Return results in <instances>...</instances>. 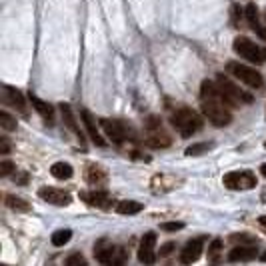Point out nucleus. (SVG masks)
<instances>
[{
  "mask_svg": "<svg viewBox=\"0 0 266 266\" xmlns=\"http://www.w3.org/2000/svg\"><path fill=\"white\" fill-rule=\"evenodd\" d=\"M80 198L88 204V206H94V208H102V210H107L110 208L112 204V198H110V194H108L107 190H100V188H94V190H90V192H80Z\"/></svg>",
  "mask_w": 266,
  "mask_h": 266,
  "instance_id": "14",
  "label": "nucleus"
},
{
  "mask_svg": "<svg viewBox=\"0 0 266 266\" xmlns=\"http://www.w3.org/2000/svg\"><path fill=\"white\" fill-rule=\"evenodd\" d=\"M100 126H102V130H104V134H107L114 144H122V142L128 138V128H126L120 120L102 118V120H100Z\"/></svg>",
  "mask_w": 266,
  "mask_h": 266,
  "instance_id": "11",
  "label": "nucleus"
},
{
  "mask_svg": "<svg viewBox=\"0 0 266 266\" xmlns=\"http://www.w3.org/2000/svg\"><path fill=\"white\" fill-rule=\"evenodd\" d=\"M256 258V244H236L228 252L230 262H250Z\"/></svg>",
  "mask_w": 266,
  "mask_h": 266,
  "instance_id": "16",
  "label": "nucleus"
},
{
  "mask_svg": "<svg viewBox=\"0 0 266 266\" xmlns=\"http://www.w3.org/2000/svg\"><path fill=\"white\" fill-rule=\"evenodd\" d=\"M210 148H212V142H196L186 148V156H198L202 152H208Z\"/></svg>",
  "mask_w": 266,
  "mask_h": 266,
  "instance_id": "24",
  "label": "nucleus"
},
{
  "mask_svg": "<svg viewBox=\"0 0 266 266\" xmlns=\"http://www.w3.org/2000/svg\"><path fill=\"white\" fill-rule=\"evenodd\" d=\"M260 172H262V176H266V162L262 164V166H260Z\"/></svg>",
  "mask_w": 266,
  "mask_h": 266,
  "instance_id": "36",
  "label": "nucleus"
},
{
  "mask_svg": "<svg viewBox=\"0 0 266 266\" xmlns=\"http://www.w3.org/2000/svg\"><path fill=\"white\" fill-rule=\"evenodd\" d=\"M156 234L154 232H146L140 240V246H138V260L142 264H154L156 262Z\"/></svg>",
  "mask_w": 266,
  "mask_h": 266,
  "instance_id": "9",
  "label": "nucleus"
},
{
  "mask_svg": "<svg viewBox=\"0 0 266 266\" xmlns=\"http://www.w3.org/2000/svg\"><path fill=\"white\" fill-rule=\"evenodd\" d=\"M80 116H82L84 128H86V132H88V138L92 140V144L104 148V146H107V140L100 136V132H98V128H96V118H94V116L90 114V110H86V108L80 110Z\"/></svg>",
  "mask_w": 266,
  "mask_h": 266,
  "instance_id": "15",
  "label": "nucleus"
},
{
  "mask_svg": "<svg viewBox=\"0 0 266 266\" xmlns=\"http://www.w3.org/2000/svg\"><path fill=\"white\" fill-rule=\"evenodd\" d=\"M222 182L230 190H250L256 186V176L250 170H236V172H228L222 178Z\"/></svg>",
  "mask_w": 266,
  "mask_h": 266,
  "instance_id": "8",
  "label": "nucleus"
},
{
  "mask_svg": "<svg viewBox=\"0 0 266 266\" xmlns=\"http://www.w3.org/2000/svg\"><path fill=\"white\" fill-rule=\"evenodd\" d=\"M70 238H72V230H68V228L56 230V232L52 234V244L56 246V248H60V246L68 244V242H70Z\"/></svg>",
  "mask_w": 266,
  "mask_h": 266,
  "instance_id": "23",
  "label": "nucleus"
},
{
  "mask_svg": "<svg viewBox=\"0 0 266 266\" xmlns=\"http://www.w3.org/2000/svg\"><path fill=\"white\" fill-rule=\"evenodd\" d=\"M258 222H260V226H262V228L266 230V214H262V216L258 218Z\"/></svg>",
  "mask_w": 266,
  "mask_h": 266,
  "instance_id": "35",
  "label": "nucleus"
},
{
  "mask_svg": "<svg viewBox=\"0 0 266 266\" xmlns=\"http://www.w3.org/2000/svg\"><path fill=\"white\" fill-rule=\"evenodd\" d=\"M202 114L208 118V122H212L216 128L228 126L232 122V112L230 107L220 100V98H210V100H202Z\"/></svg>",
  "mask_w": 266,
  "mask_h": 266,
  "instance_id": "3",
  "label": "nucleus"
},
{
  "mask_svg": "<svg viewBox=\"0 0 266 266\" xmlns=\"http://www.w3.org/2000/svg\"><path fill=\"white\" fill-rule=\"evenodd\" d=\"M230 240L236 242V244H256V238H252V236H244V234H232Z\"/></svg>",
  "mask_w": 266,
  "mask_h": 266,
  "instance_id": "30",
  "label": "nucleus"
},
{
  "mask_svg": "<svg viewBox=\"0 0 266 266\" xmlns=\"http://www.w3.org/2000/svg\"><path fill=\"white\" fill-rule=\"evenodd\" d=\"M14 170H16V164L12 160L4 158L0 162V176H10Z\"/></svg>",
  "mask_w": 266,
  "mask_h": 266,
  "instance_id": "28",
  "label": "nucleus"
},
{
  "mask_svg": "<svg viewBox=\"0 0 266 266\" xmlns=\"http://www.w3.org/2000/svg\"><path fill=\"white\" fill-rule=\"evenodd\" d=\"M66 264L68 266H74V264H86V258H84V256H82V254H72V256H68V258H66Z\"/></svg>",
  "mask_w": 266,
  "mask_h": 266,
  "instance_id": "31",
  "label": "nucleus"
},
{
  "mask_svg": "<svg viewBox=\"0 0 266 266\" xmlns=\"http://www.w3.org/2000/svg\"><path fill=\"white\" fill-rule=\"evenodd\" d=\"M216 82L222 90V96H224V102L230 108H240L244 104H250L252 102V94H248L246 90H242L240 86H236L230 78H226L224 74H218L216 76Z\"/></svg>",
  "mask_w": 266,
  "mask_h": 266,
  "instance_id": "2",
  "label": "nucleus"
},
{
  "mask_svg": "<svg viewBox=\"0 0 266 266\" xmlns=\"http://www.w3.org/2000/svg\"><path fill=\"white\" fill-rule=\"evenodd\" d=\"M226 70H228V74H232L236 80L244 82V84L250 86V88H262V86H264V80H262L260 72H256L254 68L246 66V64H240V62H228Z\"/></svg>",
  "mask_w": 266,
  "mask_h": 266,
  "instance_id": "7",
  "label": "nucleus"
},
{
  "mask_svg": "<svg viewBox=\"0 0 266 266\" xmlns=\"http://www.w3.org/2000/svg\"><path fill=\"white\" fill-rule=\"evenodd\" d=\"M252 30H254V32H256V36H260V38H262V40H266V26H264V24H262V22H260V24H258V26H254V28H252Z\"/></svg>",
  "mask_w": 266,
  "mask_h": 266,
  "instance_id": "34",
  "label": "nucleus"
},
{
  "mask_svg": "<svg viewBox=\"0 0 266 266\" xmlns=\"http://www.w3.org/2000/svg\"><path fill=\"white\" fill-rule=\"evenodd\" d=\"M2 102H4L6 107H12L14 110H18L22 116L28 114V110H26V100H24V96H22V92H20L18 88L4 86V88H2Z\"/></svg>",
  "mask_w": 266,
  "mask_h": 266,
  "instance_id": "13",
  "label": "nucleus"
},
{
  "mask_svg": "<svg viewBox=\"0 0 266 266\" xmlns=\"http://www.w3.org/2000/svg\"><path fill=\"white\" fill-rule=\"evenodd\" d=\"M220 252H222V240H220V238H214L212 242H210V246H208V258H210L212 262H216Z\"/></svg>",
  "mask_w": 266,
  "mask_h": 266,
  "instance_id": "27",
  "label": "nucleus"
},
{
  "mask_svg": "<svg viewBox=\"0 0 266 266\" xmlns=\"http://www.w3.org/2000/svg\"><path fill=\"white\" fill-rule=\"evenodd\" d=\"M144 208L142 202H136V200H120L116 204V212L124 214V216H132V214H138Z\"/></svg>",
  "mask_w": 266,
  "mask_h": 266,
  "instance_id": "21",
  "label": "nucleus"
},
{
  "mask_svg": "<svg viewBox=\"0 0 266 266\" xmlns=\"http://www.w3.org/2000/svg\"><path fill=\"white\" fill-rule=\"evenodd\" d=\"M10 152V142L6 136H0V154H8Z\"/></svg>",
  "mask_w": 266,
  "mask_h": 266,
  "instance_id": "33",
  "label": "nucleus"
},
{
  "mask_svg": "<svg viewBox=\"0 0 266 266\" xmlns=\"http://www.w3.org/2000/svg\"><path fill=\"white\" fill-rule=\"evenodd\" d=\"M60 112H62V118H64V124H66V128H70L80 140H82V130H80V126L76 124V118H74V114H72V108L70 104H60Z\"/></svg>",
  "mask_w": 266,
  "mask_h": 266,
  "instance_id": "19",
  "label": "nucleus"
},
{
  "mask_svg": "<svg viewBox=\"0 0 266 266\" xmlns=\"http://www.w3.org/2000/svg\"><path fill=\"white\" fill-rule=\"evenodd\" d=\"M182 228H184V222H162L160 224V230H164V232H176Z\"/></svg>",
  "mask_w": 266,
  "mask_h": 266,
  "instance_id": "29",
  "label": "nucleus"
},
{
  "mask_svg": "<svg viewBox=\"0 0 266 266\" xmlns=\"http://www.w3.org/2000/svg\"><path fill=\"white\" fill-rule=\"evenodd\" d=\"M232 48L240 58H244V60H248L252 64H260V62L266 60V48H260L256 42H252L246 36H236Z\"/></svg>",
  "mask_w": 266,
  "mask_h": 266,
  "instance_id": "6",
  "label": "nucleus"
},
{
  "mask_svg": "<svg viewBox=\"0 0 266 266\" xmlns=\"http://www.w3.org/2000/svg\"><path fill=\"white\" fill-rule=\"evenodd\" d=\"M50 174L54 178H58V180H68V178H72L74 170H72V166L68 162H54L50 166Z\"/></svg>",
  "mask_w": 266,
  "mask_h": 266,
  "instance_id": "20",
  "label": "nucleus"
},
{
  "mask_svg": "<svg viewBox=\"0 0 266 266\" xmlns=\"http://www.w3.org/2000/svg\"><path fill=\"white\" fill-rule=\"evenodd\" d=\"M204 242H206L204 236H198V238L188 240V242L184 244V248L180 250V262H182V264H192V262H196V260L200 258L202 250H204Z\"/></svg>",
  "mask_w": 266,
  "mask_h": 266,
  "instance_id": "10",
  "label": "nucleus"
},
{
  "mask_svg": "<svg viewBox=\"0 0 266 266\" xmlns=\"http://www.w3.org/2000/svg\"><path fill=\"white\" fill-rule=\"evenodd\" d=\"M170 122L180 136H192L202 128V118L198 116V112L186 107L176 108L170 116Z\"/></svg>",
  "mask_w": 266,
  "mask_h": 266,
  "instance_id": "1",
  "label": "nucleus"
},
{
  "mask_svg": "<svg viewBox=\"0 0 266 266\" xmlns=\"http://www.w3.org/2000/svg\"><path fill=\"white\" fill-rule=\"evenodd\" d=\"M4 200H6V206H8L10 210H16V212H28V210H30V204H28L24 198H20V196L6 194Z\"/></svg>",
  "mask_w": 266,
  "mask_h": 266,
  "instance_id": "22",
  "label": "nucleus"
},
{
  "mask_svg": "<svg viewBox=\"0 0 266 266\" xmlns=\"http://www.w3.org/2000/svg\"><path fill=\"white\" fill-rule=\"evenodd\" d=\"M246 18H248V24H250V28H254V26H258V24H260V18H258V8H256V4H248V6H246Z\"/></svg>",
  "mask_w": 266,
  "mask_h": 266,
  "instance_id": "26",
  "label": "nucleus"
},
{
  "mask_svg": "<svg viewBox=\"0 0 266 266\" xmlns=\"http://www.w3.org/2000/svg\"><path fill=\"white\" fill-rule=\"evenodd\" d=\"M144 128H146V144L150 148H168L172 144V138L164 130L158 116H148L144 122Z\"/></svg>",
  "mask_w": 266,
  "mask_h": 266,
  "instance_id": "5",
  "label": "nucleus"
},
{
  "mask_svg": "<svg viewBox=\"0 0 266 266\" xmlns=\"http://www.w3.org/2000/svg\"><path fill=\"white\" fill-rule=\"evenodd\" d=\"M38 196L48 202V204H54V206H68L72 202V196L60 188H52V186H42L38 190Z\"/></svg>",
  "mask_w": 266,
  "mask_h": 266,
  "instance_id": "12",
  "label": "nucleus"
},
{
  "mask_svg": "<svg viewBox=\"0 0 266 266\" xmlns=\"http://www.w3.org/2000/svg\"><path fill=\"white\" fill-rule=\"evenodd\" d=\"M94 258L102 264H124L128 258V250L124 246H114L108 240H98L94 244Z\"/></svg>",
  "mask_w": 266,
  "mask_h": 266,
  "instance_id": "4",
  "label": "nucleus"
},
{
  "mask_svg": "<svg viewBox=\"0 0 266 266\" xmlns=\"http://www.w3.org/2000/svg\"><path fill=\"white\" fill-rule=\"evenodd\" d=\"M30 104H32V108L42 116V120L46 122V124H54V108L48 104V102H44V100H40L36 94H32L30 92Z\"/></svg>",
  "mask_w": 266,
  "mask_h": 266,
  "instance_id": "18",
  "label": "nucleus"
},
{
  "mask_svg": "<svg viewBox=\"0 0 266 266\" xmlns=\"http://www.w3.org/2000/svg\"><path fill=\"white\" fill-rule=\"evenodd\" d=\"M0 126H2L4 130L12 132V130H16V118L10 116L6 110H0Z\"/></svg>",
  "mask_w": 266,
  "mask_h": 266,
  "instance_id": "25",
  "label": "nucleus"
},
{
  "mask_svg": "<svg viewBox=\"0 0 266 266\" xmlns=\"http://www.w3.org/2000/svg\"><path fill=\"white\" fill-rule=\"evenodd\" d=\"M260 260H262V262H266V252L262 254V256H260Z\"/></svg>",
  "mask_w": 266,
  "mask_h": 266,
  "instance_id": "37",
  "label": "nucleus"
},
{
  "mask_svg": "<svg viewBox=\"0 0 266 266\" xmlns=\"http://www.w3.org/2000/svg\"><path fill=\"white\" fill-rule=\"evenodd\" d=\"M84 178H86V182H88L90 186H94V188H100V186H104L108 182L107 170H104L100 164H88V166H86V172H84Z\"/></svg>",
  "mask_w": 266,
  "mask_h": 266,
  "instance_id": "17",
  "label": "nucleus"
},
{
  "mask_svg": "<svg viewBox=\"0 0 266 266\" xmlns=\"http://www.w3.org/2000/svg\"><path fill=\"white\" fill-rule=\"evenodd\" d=\"M176 248V244L174 242H166L164 246H160V256L164 258V256H168V254H172V250Z\"/></svg>",
  "mask_w": 266,
  "mask_h": 266,
  "instance_id": "32",
  "label": "nucleus"
},
{
  "mask_svg": "<svg viewBox=\"0 0 266 266\" xmlns=\"http://www.w3.org/2000/svg\"><path fill=\"white\" fill-rule=\"evenodd\" d=\"M264 146H266V142H264Z\"/></svg>",
  "mask_w": 266,
  "mask_h": 266,
  "instance_id": "38",
  "label": "nucleus"
}]
</instances>
